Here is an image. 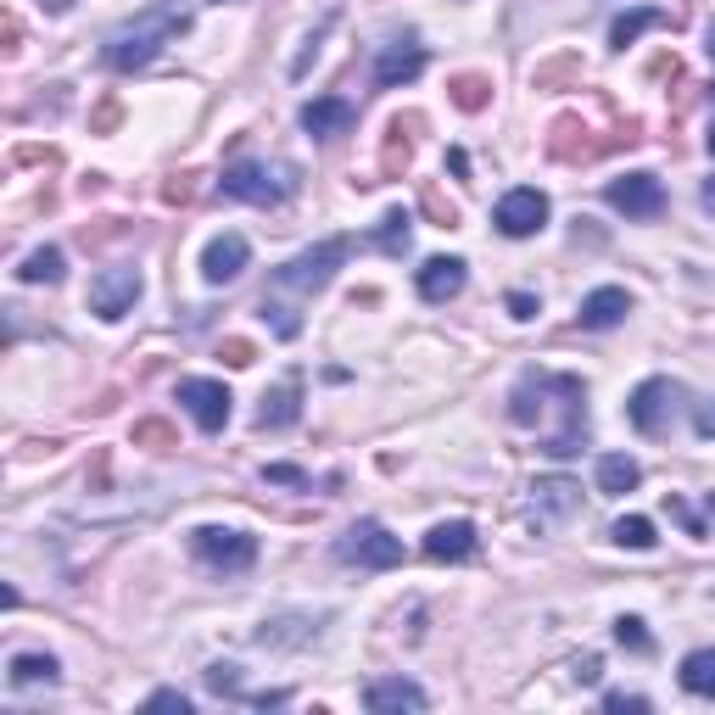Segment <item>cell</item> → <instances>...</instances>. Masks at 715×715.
Segmentation results:
<instances>
[{
    "instance_id": "cell-1",
    "label": "cell",
    "mask_w": 715,
    "mask_h": 715,
    "mask_svg": "<svg viewBox=\"0 0 715 715\" xmlns=\"http://www.w3.org/2000/svg\"><path fill=\"white\" fill-rule=\"evenodd\" d=\"M185 29H190V12L179 7V0H157V7H146L140 18H129V23H118V29L107 35L101 57H107V68L135 74V68H146L168 40H179Z\"/></svg>"
},
{
    "instance_id": "cell-2",
    "label": "cell",
    "mask_w": 715,
    "mask_h": 715,
    "mask_svg": "<svg viewBox=\"0 0 715 715\" xmlns=\"http://www.w3.org/2000/svg\"><path fill=\"white\" fill-rule=\"evenodd\" d=\"M335 559L358 565V570H392V565H403V542L381 520H358L335 537Z\"/></svg>"
},
{
    "instance_id": "cell-3",
    "label": "cell",
    "mask_w": 715,
    "mask_h": 715,
    "mask_svg": "<svg viewBox=\"0 0 715 715\" xmlns=\"http://www.w3.org/2000/svg\"><path fill=\"white\" fill-rule=\"evenodd\" d=\"M190 554H196L207 570L241 576V570H252V559H257V537H252V531H235V526H202V531H190Z\"/></svg>"
},
{
    "instance_id": "cell-4",
    "label": "cell",
    "mask_w": 715,
    "mask_h": 715,
    "mask_svg": "<svg viewBox=\"0 0 715 715\" xmlns=\"http://www.w3.org/2000/svg\"><path fill=\"white\" fill-rule=\"evenodd\" d=\"M218 190H224L229 202L274 207L280 196H291V190H296V168H274V174H268V163H235V168H224Z\"/></svg>"
},
{
    "instance_id": "cell-5",
    "label": "cell",
    "mask_w": 715,
    "mask_h": 715,
    "mask_svg": "<svg viewBox=\"0 0 715 715\" xmlns=\"http://www.w3.org/2000/svg\"><path fill=\"white\" fill-rule=\"evenodd\" d=\"M346 252H352V241H319V246H307L302 257H291L285 268H274V285H285V291H324L330 280H335V268L346 263Z\"/></svg>"
},
{
    "instance_id": "cell-6",
    "label": "cell",
    "mask_w": 715,
    "mask_h": 715,
    "mask_svg": "<svg viewBox=\"0 0 715 715\" xmlns=\"http://www.w3.org/2000/svg\"><path fill=\"white\" fill-rule=\"evenodd\" d=\"M676 398H682V386H676V381H665V375H654V381H643V386L631 392L626 420H631L643 437H659V431L670 425V414H676Z\"/></svg>"
},
{
    "instance_id": "cell-7",
    "label": "cell",
    "mask_w": 715,
    "mask_h": 715,
    "mask_svg": "<svg viewBox=\"0 0 715 715\" xmlns=\"http://www.w3.org/2000/svg\"><path fill=\"white\" fill-rule=\"evenodd\" d=\"M135 302H140V268H101V274L90 280V313H96V319L118 324Z\"/></svg>"
},
{
    "instance_id": "cell-8",
    "label": "cell",
    "mask_w": 715,
    "mask_h": 715,
    "mask_svg": "<svg viewBox=\"0 0 715 715\" xmlns=\"http://www.w3.org/2000/svg\"><path fill=\"white\" fill-rule=\"evenodd\" d=\"M604 202H609L615 213H626V218H659L665 185H659L654 174H620V179H609Z\"/></svg>"
},
{
    "instance_id": "cell-9",
    "label": "cell",
    "mask_w": 715,
    "mask_h": 715,
    "mask_svg": "<svg viewBox=\"0 0 715 715\" xmlns=\"http://www.w3.org/2000/svg\"><path fill=\"white\" fill-rule=\"evenodd\" d=\"M492 224H498L509 241H526V235H537V229L548 224V196L531 190V185H520V190H509V196L498 202Z\"/></svg>"
},
{
    "instance_id": "cell-10",
    "label": "cell",
    "mask_w": 715,
    "mask_h": 715,
    "mask_svg": "<svg viewBox=\"0 0 715 715\" xmlns=\"http://www.w3.org/2000/svg\"><path fill=\"white\" fill-rule=\"evenodd\" d=\"M179 403L190 409V420L202 431H224L229 425V386L224 381H179Z\"/></svg>"
},
{
    "instance_id": "cell-11",
    "label": "cell",
    "mask_w": 715,
    "mask_h": 715,
    "mask_svg": "<svg viewBox=\"0 0 715 715\" xmlns=\"http://www.w3.org/2000/svg\"><path fill=\"white\" fill-rule=\"evenodd\" d=\"M420 74H425V46H414V40H392V46L375 57V85H381V90L414 85Z\"/></svg>"
},
{
    "instance_id": "cell-12",
    "label": "cell",
    "mask_w": 715,
    "mask_h": 715,
    "mask_svg": "<svg viewBox=\"0 0 715 715\" xmlns=\"http://www.w3.org/2000/svg\"><path fill=\"white\" fill-rule=\"evenodd\" d=\"M352 124H358V112H352V101H341V96H319V101L302 107V129H307L313 140H341Z\"/></svg>"
},
{
    "instance_id": "cell-13",
    "label": "cell",
    "mask_w": 715,
    "mask_h": 715,
    "mask_svg": "<svg viewBox=\"0 0 715 715\" xmlns=\"http://www.w3.org/2000/svg\"><path fill=\"white\" fill-rule=\"evenodd\" d=\"M246 257H252L246 235H218V241H207V252H202V280H207V285H229V280L246 268Z\"/></svg>"
},
{
    "instance_id": "cell-14",
    "label": "cell",
    "mask_w": 715,
    "mask_h": 715,
    "mask_svg": "<svg viewBox=\"0 0 715 715\" xmlns=\"http://www.w3.org/2000/svg\"><path fill=\"white\" fill-rule=\"evenodd\" d=\"M364 704L375 709V715H420L425 709V687H414V682H403V676H381V682H370L364 687Z\"/></svg>"
},
{
    "instance_id": "cell-15",
    "label": "cell",
    "mask_w": 715,
    "mask_h": 715,
    "mask_svg": "<svg viewBox=\"0 0 715 715\" xmlns=\"http://www.w3.org/2000/svg\"><path fill=\"white\" fill-rule=\"evenodd\" d=\"M470 554H476V526H470V520H442V526L425 531V559L459 565V559H470Z\"/></svg>"
},
{
    "instance_id": "cell-16",
    "label": "cell",
    "mask_w": 715,
    "mask_h": 715,
    "mask_svg": "<svg viewBox=\"0 0 715 715\" xmlns=\"http://www.w3.org/2000/svg\"><path fill=\"white\" fill-rule=\"evenodd\" d=\"M464 291V257H431L420 268V296L425 302H453Z\"/></svg>"
},
{
    "instance_id": "cell-17",
    "label": "cell",
    "mask_w": 715,
    "mask_h": 715,
    "mask_svg": "<svg viewBox=\"0 0 715 715\" xmlns=\"http://www.w3.org/2000/svg\"><path fill=\"white\" fill-rule=\"evenodd\" d=\"M626 313H631V296H626L620 285H598V291L581 302L576 319H581V330H609V324H620Z\"/></svg>"
},
{
    "instance_id": "cell-18",
    "label": "cell",
    "mask_w": 715,
    "mask_h": 715,
    "mask_svg": "<svg viewBox=\"0 0 715 715\" xmlns=\"http://www.w3.org/2000/svg\"><path fill=\"white\" fill-rule=\"evenodd\" d=\"M409 129H420V118H414V112H409V118H392L386 146H381V179H403V174H409V163H414V140H409Z\"/></svg>"
},
{
    "instance_id": "cell-19",
    "label": "cell",
    "mask_w": 715,
    "mask_h": 715,
    "mask_svg": "<svg viewBox=\"0 0 715 715\" xmlns=\"http://www.w3.org/2000/svg\"><path fill=\"white\" fill-rule=\"evenodd\" d=\"M296 414H302V381H280L274 392H263L257 425L263 431H285V425H296Z\"/></svg>"
},
{
    "instance_id": "cell-20",
    "label": "cell",
    "mask_w": 715,
    "mask_h": 715,
    "mask_svg": "<svg viewBox=\"0 0 715 715\" xmlns=\"http://www.w3.org/2000/svg\"><path fill=\"white\" fill-rule=\"evenodd\" d=\"M670 23V12H659V7H637V12H620L615 23H609V46L615 51H626V46H637V35H648V29H665Z\"/></svg>"
},
{
    "instance_id": "cell-21",
    "label": "cell",
    "mask_w": 715,
    "mask_h": 715,
    "mask_svg": "<svg viewBox=\"0 0 715 715\" xmlns=\"http://www.w3.org/2000/svg\"><path fill=\"white\" fill-rule=\"evenodd\" d=\"M548 151H554L559 163H581V157H592L598 146L587 140V124H581V118H554V135H548Z\"/></svg>"
},
{
    "instance_id": "cell-22",
    "label": "cell",
    "mask_w": 715,
    "mask_h": 715,
    "mask_svg": "<svg viewBox=\"0 0 715 715\" xmlns=\"http://www.w3.org/2000/svg\"><path fill=\"white\" fill-rule=\"evenodd\" d=\"M448 96L459 112H487L492 107V79L487 74H453L448 79Z\"/></svg>"
},
{
    "instance_id": "cell-23",
    "label": "cell",
    "mask_w": 715,
    "mask_h": 715,
    "mask_svg": "<svg viewBox=\"0 0 715 715\" xmlns=\"http://www.w3.org/2000/svg\"><path fill=\"white\" fill-rule=\"evenodd\" d=\"M62 274H68L62 246H40V252H29V257H23V268H18V280H23V285H57Z\"/></svg>"
},
{
    "instance_id": "cell-24",
    "label": "cell",
    "mask_w": 715,
    "mask_h": 715,
    "mask_svg": "<svg viewBox=\"0 0 715 715\" xmlns=\"http://www.w3.org/2000/svg\"><path fill=\"white\" fill-rule=\"evenodd\" d=\"M637 481H643L637 459H626V453H609V459H598V492L620 498V492H631Z\"/></svg>"
},
{
    "instance_id": "cell-25",
    "label": "cell",
    "mask_w": 715,
    "mask_h": 715,
    "mask_svg": "<svg viewBox=\"0 0 715 715\" xmlns=\"http://www.w3.org/2000/svg\"><path fill=\"white\" fill-rule=\"evenodd\" d=\"M682 687L698 698H715V648H693L682 659Z\"/></svg>"
},
{
    "instance_id": "cell-26",
    "label": "cell",
    "mask_w": 715,
    "mask_h": 715,
    "mask_svg": "<svg viewBox=\"0 0 715 715\" xmlns=\"http://www.w3.org/2000/svg\"><path fill=\"white\" fill-rule=\"evenodd\" d=\"M576 509V487L570 481H537V520H559Z\"/></svg>"
},
{
    "instance_id": "cell-27",
    "label": "cell",
    "mask_w": 715,
    "mask_h": 715,
    "mask_svg": "<svg viewBox=\"0 0 715 715\" xmlns=\"http://www.w3.org/2000/svg\"><path fill=\"white\" fill-rule=\"evenodd\" d=\"M40 682L46 687L57 682V659L51 654H18L12 659V687H40Z\"/></svg>"
},
{
    "instance_id": "cell-28",
    "label": "cell",
    "mask_w": 715,
    "mask_h": 715,
    "mask_svg": "<svg viewBox=\"0 0 715 715\" xmlns=\"http://www.w3.org/2000/svg\"><path fill=\"white\" fill-rule=\"evenodd\" d=\"M129 442H135V448H151V453H174V448H179V431H174L168 420H135Z\"/></svg>"
},
{
    "instance_id": "cell-29",
    "label": "cell",
    "mask_w": 715,
    "mask_h": 715,
    "mask_svg": "<svg viewBox=\"0 0 715 715\" xmlns=\"http://www.w3.org/2000/svg\"><path fill=\"white\" fill-rule=\"evenodd\" d=\"M375 246H381V252H392V257H398V252H409V213H403V207H392V213L381 218Z\"/></svg>"
},
{
    "instance_id": "cell-30",
    "label": "cell",
    "mask_w": 715,
    "mask_h": 715,
    "mask_svg": "<svg viewBox=\"0 0 715 715\" xmlns=\"http://www.w3.org/2000/svg\"><path fill=\"white\" fill-rule=\"evenodd\" d=\"M581 74V57H554V62H542L537 74H531V85L537 90H554V85H565V79H576Z\"/></svg>"
},
{
    "instance_id": "cell-31",
    "label": "cell",
    "mask_w": 715,
    "mask_h": 715,
    "mask_svg": "<svg viewBox=\"0 0 715 715\" xmlns=\"http://www.w3.org/2000/svg\"><path fill=\"white\" fill-rule=\"evenodd\" d=\"M620 548H654V526L643 520V515H626V520H615V531H609Z\"/></svg>"
},
{
    "instance_id": "cell-32",
    "label": "cell",
    "mask_w": 715,
    "mask_h": 715,
    "mask_svg": "<svg viewBox=\"0 0 715 715\" xmlns=\"http://www.w3.org/2000/svg\"><path fill=\"white\" fill-rule=\"evenodd\" d=\"M420 202H425L431 224H442V229H453V224H459V207L442 196V185H425V190H420Z\"/></svg>"
},
{
    "instance_id": "cell-33",
    "label": "cell",
    "mask_w": 715,
    "mask_h": 715,
    "mask_svg": "<svg viewBox=\"0 0 715 715\" xmlns=\"http://www.w3.org/2000/svg\"><path fill=\"white\" fill-rule=\"evenodd\" d=\"M196 179H202V174H190V168H185V174H168V179H163V202H168V207H185V202L196 196Z\"/></svg>"
},
{
    "instance_id": "cell-34",
    "label": "cell",
    "mask_w": 715,
    "mask_h": 715,
    "mask_svg": "<svg viewBox=\"0 0 715 715\" xmlns=\"http://www.w3.org/2000/svg\"><path fill=\"white\" fill-rule=\"evenodd\" d=\"M118 118H124V101H118V96H101V107L90 112V135H112Z\"/></svg>"
},
{
    "instance_id": "cell-35",
    "label": "cell",
    "mask_w": 715,
    "mask_h": 715,
    "mask_svg": "<svg viewBox=\"0 0 715 715\" xmlns=\"http://www.w3.org/2000/svg\"><path fill=\"white\" fill-rule=\"evenodd\" d=\"M615 643L643 654V648H648V631H643V620H637V615H620V620H615Z\"/></svg>"
},
{
    "instance_id": "cell-36",
    "label": "cell",
    "mask_w": 715,
    "mask_h": 715,
    "mask_svg": "<svg viewBox=\"0 0 715 715\" xmlns=\"http://www.w3.org/2000/svg\"><path fill=\"white\" fill-rule=\"evenodd\" d=\"M218 358H224V364H235V370H246V364H257V346L241 341V335H229V341L218 346Z\"/></svg>"
},
{
    "instance_id": "cell-37",
    "label": "cell",
    "mask_w": 715,
    "mask_h": 715,
    "mask_svg": "<svg viewBox=\"0 0 715 715\" xmlns=\"http://www.w3.org/2000/svg\"><path fill=\"white\" fill-rule=\"evenodd\" d=\"M207 687H213V693L241 698V670H235V665H207Z\"/></svg>"
},
{
    "instance_id": "cell-38",
    "label": "cell",
    "mask_w": 715,
    "mask_h": 715,
    "mask_svg": "<svg viewBox=\"0 0 715 715\" xmlns=\"http://www.w3.org/2000/svg\"><path fill=\"white\" fill-rule=\"evenodd\" d=\"M118 235H129L124 218H96V229L85 224V246H101V241H118Z\"/></svg>"
},
{
    "instance_id": "cell-39",
    "label": "cell",
    "mask_w": 715,
    "mask_h": 715,
    "mask_svg": "<svg viewBox=\"0 0 715 715\" xmlns=\"http://www.w3.org/2000/svg\"><path fill=\"white\" fill-rule=\"evenodd\" d=\"M263 319H274V330H280V335H296V330H302V324H296V313H291V307H280V302H263Z\"/></svg>"
},
{
    "instance_id": "cell-40",
    "label": "cell",
    "mask_w": 715,
    "mask_h": 715,
    "mask_svg": "<svg viewBox=\"0 0 715 715\" xmlns=\"http://www.w3.org/2000/svg\"><path fill=\"white\" fill-rule=\"evenodd\" d=\"M263 481H274V487H307V476H302L296 464H268Z\"/></svg>"
},
{
    "instance_id": "cell-41",
    "label": "cell",
    "mask_w": 715,
    "mask_h": 715,
    "mask_svg": "<svg viewBox=\"0 0 715 715\" xmlns=\"http://www.w3.org/2000/svg\"><path fill=\"white\" fill-rule=\"evenodd\" d=\"M151 709H179V715H190V698L174 693V687H163V693H151Z\"/></svg>"
},
{
    "instance_id": "cell-42",
    "label": "cell",
    "mask_w": 715,
    "mask_h": 715,
    "mask_svg": "<svg viewBox=\"0 0 715 715\" xmlns=\"http://www.w3.org/2000/svg\"><path fill=\"white\" fill-rule=\"evenodd\" d=\"M693 431H698V437H704V442H709V437H715V398H709V403H698V409H693Z\"/></svg>"
},
{
    "instance_id": "cell-43",
    "label": "cell",
    "mask_w": 715,
    "mask_h": 715,
    "mask_svg": "<svg viewBox=\"0 0 715 715\" xmlns=\"http://www.w3.org/2000/svg\"><path fill=\"white\" fill-rule=\"evenodd\" d=\"M604 709H648V698H637V693H604Z\"/></svg>"
},
{
    "instance_id": "cell-44",
    "label": "cell",
    "mask_w": 715,
    "mask_h": 715,
    "mask_svg": "<svg viewBox=\"0 0 715 715\" xmlns=\"http://www.w3.org/2000/svg\"><path fill=\"white\" fill-rule=\"evenodd\" d=\"M18 163H57V146H18Z\"/></svg>"
},
{
    "instance_id": "cell-45",
    "label": "cell",
    "mask_w": 715,
    "mask_h": 715,
    "mask_svg": "<svg viewBox=\"0 0 715 715\" xmlns=\"http://www.w3.org/2000/svg\"><path fill=\"white\" fill-rule=\"evenodd\" d=\"M509 313H515V319H531V313H537V296L515 291V296H509Z\"/></svg>"
},
{
    "instance_id": "cell-46",
    "label": "cell",
    "mask_w": 715,
    "mask_h": 715,
    "mask_svg": "<svg viewBox=\"0 0 715 715\" xmlns=\"http://www.w3.org/2000/svg\"><path fill=\"white\" fill-rule=\"evenodd\" d=\"M598 670H604V665H598V654H587V659L576 665V682H587V687H592V682H598Z\"/></svg>"
},
{
    "instance_id": "cell-47",
    "label": "cell",
    "mask_w": 715,
    "mask_h": 715,
    "mask_svg": "<svg viewBox=\"0 0 715 715\" xmlns=\"http://www.w3.org/2000/svg\"><path fill=\"white\" fill-rule=\"evenodd\" d=\"M18 40H23V29H18V18L7 12V51H18Z\"/></svg>"
},
{
    "instance_id": "cell-48",
    "label": "cell",
    "mask_w": 715,
    "mask_h": 715,
    "mask_svg": "<svg viewBox=\"0 0 715 715\" xmlns=\"http://www.w3.org/2000/svg\"><path fill=\"white\" fill-rule=\"evenodd\" d=\"M40 7H46V12H68V7H74V0H40Z\"/></svg>"
},
{
    "instance_id": "cell-49",
    "label": "cell",
    "mask_w": 715,
    "mask_h": 715,
    "mask_svg": "<svg viewBox=\"0 0 715 715\" xmlns=\"http://www.w3.org/2000/svg\"><path fill=\"white\" fill-rule=\"evenodd\" d=\"M704 51H709V62H715V18H709V35H704Z\"/></svg>"
},
{
    "instance_id": "cell-50",
    "label": "cell",
    "mask_w": 715,
    "mask_h": 715,
    "mask_svg": "<svg viewBox=\"0 0 715 715\" xmlns=\"http://www.w3.org/2000/svg\"><path fill=\"white\" fill-rule=\"evenodd\" d=\"M704 207H715V179H709V185H704Z\"/></svg>"
},
{
    "instance_id": "cell-51",
    "label": "cell",
    "mask_w": 715,
    "mask_h": 715,
    "mask_svg": "<svg viewBox=\"0 0 715 715\" xmlns=\"http://www.w3.org/2000/svg\"><path fill=\"white\" fill-rule=\"evenodd\" d=\"M709 157H715V124H709Z\"/></svg>"
},
{
    "instance_id": "cell-52",
    "label": "cell",
    "mask_w": 715,
    "mask_h": 715,
    "mask_svg": "<svg viewBox=\"0 0 715 715\" xmlns=\"http://www.w3.org/2000/svg\"><path fill=\"white\" fill-rule=\"evenodd\" d=\"M213 7H229V0H213Z\"/></svg>"
}]
</instances>
